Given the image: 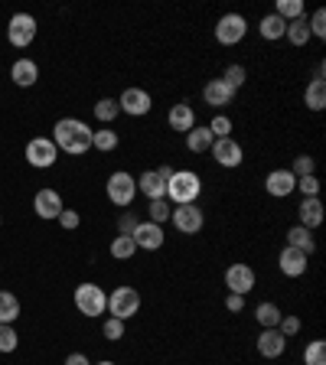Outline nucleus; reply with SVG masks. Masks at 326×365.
Masks as SVG:
<instances>
[{
	"label": "nucleus",
	"mask_w": 326,
	"mask_h": 365,
	"mask_svg": "<svg viewBox=\"0 0 326 365\" xmlns=\"http://www.w3.org/2000/svg\"><path fill=\"white\" fill-rule=\"evenodd\" d=\"M209 153H213V160L225 170L242 167V160H245V150H242V144H238L235 137H222V140H215Z\"/></svg>",
	"instance_id": "f8f14e48"
},
{
	"label": "nucleus",
	"mask_w": 326,
	"mask_h": 365,
	"mask_svg": "<svg viewBox=\"0 0 326 365\" xmlns=\"http://www.w3.org/2000/svg\"><path fill=\"white\" fill-rule=\"evenodd\" d=\"M203 196V176L196 170H176L167 180V202L170 205H190Z\"/></svg>",
	"instance_id": "f03ea898"
},
{
	"label": "nucleus",
	"mask_w": 326,
	"mask_h": 365,
	"mask_svg": "<svg viewBox=\"0 0 326 365\" xmlns=\"http://www.w3.org/2000/svg\"><path fill=\"white\" fill-rule=\"evenodd\" d=\"M304 365H326V342L313 339L304 349Z\"/></svg>",
	"instance_id": "f704fd0d"
},
{
	"label": "nucleus",
	"mask_w": 326,
	"mask_h": 365,
	"mask_svg": "<svg viewBox=\"0 0 326 365\" xmlns=\"http://www.w3.org/2000/svg\"><path fill=\"white\" fill-rule=\"evenodd\" d=\"M10 78H14L16 88H33L39 78V66L33 59H16L14 66H10Z\"/></svg>",
	"instance_id": "4be33fe9"
},
{
	"label": "nucleus",
	"mask_w": 326,
	"mask_h": 365,
	"mask_svg": "<svg viewBox=\"0 0 326 365\" xmlns=\"http://www.w3.org/2000/svg\"><path fill=\"white\" fill-rule=\"evenodd\" d=\"M290 173L300 180V176H313L317 173V160L310 157V153H300V157H294V163H290Z\"/></svg>",
	"instance_id": "72a5a7b5"
},
{
	"label": "nucleus",
	"mask_w": 326,
	"mask_h": 365,
	"mask_svg": "<svg viewBox=\"0 0 326 365\" xmlns=\"http://www.w3.org/2000/svg\"><path fill=\"white\" fill-rule=\"evenodd\" d=\"M186 137V150L190 153H209L215 144V137L213 130H209V124H196V128L190 130V134H183Z\"/></svg>",
	"instance_id": "5701e85b"
},
{
	"label": "nucleus",
	"mask_w": 326,
	"mask_h": 365,
	"mask_svg": "<svg viewBox=\"0 0 326 365\" xmlns=\"http://www.w3.org/2000/svg\"><path fill=\"white\" fill-rule=\"evenodd\" d=\"M304 105L310 111H323L326 108V82H310L304 88Z\"/></svg>",
	"instance_id": "c756f323"
},
{
	"label": "nucleus",
	"mask_w": 326,
	"mask_h": 365,
	"mask_svg": "<svg viewBox=\"0 0 326 365\" xmlns=\"http://www.w3.org/2000/svg\"><path fill=\"white\" fill-rule=\"evenodd\" d=\"M323 202H320V196H307L304 202L297 205V225H304V228H320L323 225Z\"/></svg>",
	"instance_id": "412c9836"
},
{
	"label": "nucleus",
	"mask_w": 326,
	"mask_h": 365,
	"mask_svg": "<svg viewBox=\"0 0 326 365\" xmlns=\"http://www.w3.org/2000/svg\"><path fill=\"white\" fill-rule=\"evenodd\" d=\"M307 264H310V258H307L304 251L290 248V245H284L281 255H277V267H281L284 277H304V274H307Z\"/></svg>",
	"instance_id": "2eb2a0df"
},
{
	"label": "nucleus",
	"mask_w": 326,
	"mask_h": 365,
	"mask_svg": "<svg viewBox=\"0 0 326 365\" xmlns=\"http://www.w3.org/2000/svg\"><path fill=\"white\" fill-rule=\"evenodd\" d=\"M274 14L281 16L284 23L300 20V16H304V0H277V7H274Z\"/></svg>",
	"instance_id": "7c9ffc66"
},
{
	"label": "nucleus",
	"mask_w": 326,
	"mask_h": 365,
	"mask_svg": "<svg viewBox=\"0 0 326 365\" xmlns=\"http://www.w3.org/2000/svg\"><path fill=\"white\" fill-rule=\"evenodd\" d=\"M170 212H173V205H170L167 199H153V202H151V222H153V225L170 222Z\"/></svg>",
	"instance_id": "ea45409f"
},
{
	"label": "nucleus",
	"mask_w": 326,
	"mask_h": 365,
	"mask_svg": "<svg viewBox=\"0 0 326 365\" xmlns=\"http://www.w3.org/2000/svg\"><path fill=\"white\" fill-rule=\"evenodd\" d=\"M91 365H114V362H108V359H105V362H91Z\"/></svg>",
	"instance_id": "8fccbe9b"
},
{
	"label": "nucleus",
	"mask_w": 326,
	"mask_h": 365,
	"mask_svg": "<svg viewBox=\"0 0 326 365\" xmlns=\"http://www.w3.org/2000/svg\"><path fill=\"white\" fill-rule=\"evenodd\" d=\"M294 186H297V176L290 173V170H271L268 173V180H265V190H268V196H274V199H287L290 192H294Z\"/></svg>",
	"instance_id": "a211bd4d"
},
{
	"label": "nucleus",
	"mask_w": 326,
	"mask_h": 365,
	"mask_svg": "<svg viewBox=\"0 0 326 365\" xmlns=\"http://www.w3.org/2000/svg\"><path fill=\"white\" fill-rule=\"evenodd\" d=\"M16 319H20V297L10 294V290H0V323L14 327Z\"/></svg>",
	"instance_id": "bb28decb"
},
{
	"label": "nucleus",
	"mask_w": 326,
	"mask_h": 365,
	"mask_svg": "<svg viewBox=\"0 0 326 365\" xmlns=\"http://www.w3.org/2000/svg\"><path fill=\"white\" fill-rule=\"evenodd\" d=\"M255 349L261 359H281L287 352V336L281 329H261L258 339H255Z\"/></svg>",
	"instance_id": "4468645a"
},
{
	"label": "nucleus",
	"mask_w": 326,
	"mask_h": 365,
	"mask_svg": "<svg viewBox=\"0 0 326 365\" xmlns=\"http://www.w3.org/2000/svg\"><path fill=\"white\" fill-rule=\"evenodd\" d=\"M16 346H20V336H16V329L10 327V323H0V352L7 356V352H14Z\"/></svg>",
	"instance_id": "c9c22d12"
},
{
	"label": "nucleus",
	"mask_w": 326,
	"mask_h": 365,
	"mask_svg": "<svg viewBox=\"0 0 326 365\" xmlns=\"http://www.w3.org/2000/svg\"><path fill=\"white\" fill-rule=\"evenodd\" d=\"M121 144V140H118V130H95V137H91V147H95V150H101V153H111L114 147Z\"/></svg>",
	"instance_id": "473e14b6"
},
{
	"label": "nucleus",
	"mask_w": 326,
	"mask_h": 365,
	"mask_svg": "<svg viewBox=\"0 0 326 365\" xmlns=\"http://www.w3.org/2000/svg\"><path fill=\"white\" fill-rule=\"evenodd\" d=\"M294 192H300V196H320V180H317V173L313 176H300L297 180V186H294Z\"/></svg>",
	"instance_id": "a19ab883"
},
{
	"label": "nucleus",
	"mask_w": 326,
	"mask_h": 365,
	"mask_svg": "<svg viewBox=\"0 0 326 365\" xmlns=\"http://www.w3.org/2000/svg\"><path fill=\"white\" fill-rule=\"evenodd\" d=\"M118 108H121L124 114H131V118H144V114H151L153 98H151V91L131 85V88H124L121 95H118Z\"/></svg>",
	"instance_id": "9b49d317"
},
{
	"label": "nucleus",
	"mask_w": 326,
	"mask_h": 365,
	"mask_svg": "<svg viewBox=\"0 0 326 365\" xmlns=\"http://www.w3.org/2000/svg\"><path fill=\"white\" fill-rule=\"evenodd\" d=\"M203 101L209 108H215V111H222L225 105L235 101V88H228L222 78H209V82L203 85Z\"/></svg>",
	"instance_id": "dca6fc26"
},
{
	"label": "nucleus",
	"mask_w": 326,
	"mask_h": 365,
	"mask_svg": "<svg viewBox=\"0 0 326 365\" xmlns=\"http://www.w3.org/2000/svg\"><path fill=\"white\" fill-rule=\"evenodd\" d=\"M137 313H141V294H137L134 287H114L111 294H108V317L128 323Z\"/></svg>",
	"instance_id": "39448f33"
},
{
	"label": "nucleus",
	"mask_w": 326,
	"mask_h": 365,
	"mask_svg": "<svg viewBox=\"0 0 326 365\" xmlns=\"http://www.w3.org/2000/svg\"><path fill=\"white\" fill-rule=\"evenodd\" d=\"M225 287H228V294H238V297L251 294V290H255V267L245 264V261L228 264L225 267Z\"/></svg>",
	"instance_id": "9d476101"
},
{
	"label": "nucleus",
	"mask_w": 326,
	"mask_h": 365,
	"mask_svg": "<svg viewBox=\"0 0 326 365\" xmlns=\"http://www.w3.org/2000/svg\"><path fill=\"white\" fill-rule=\"evenodd\" d=\"M284 39H287L290 46H307L310 43V26H307V16H300V20H290L287 30H284Z\"/></svg>",
	"instance_id": "cd10ccee"
},
{
	"label": "nucleus",
	"mask_w": 326,
	"mask_h": 365,
	"mask_svg": "<svg viewBox=\"0 0 326 365\" xmlns=\"http://www.w3.org/2000/svg\"><path fill=\"white\" fill-rule=\"evenodd\" d=\"M101 336H105L108 342H121L124 339V323L114 317H105V323H101Z\"/></svg>",
	"instance_id": "4c0bfd02"
},
{
	"label": "nucleus",
	"mask_w": 326,
	"mask_h": 365,
	"mask_svg": "<svg viewBox=\"0 0 326 365\" xmlns=\"http://www.w3.org/2000/svg\"><path fill=\"white\" fill-rule=\"evenodd\" d=\"M245 78H248V72H245V66H238V62H232V66L225 68V76H222V82L228 85V88H242L245 85Z\"/></svg>",
	"instance_id": "e433bc0d"
},
{
	"label": "nucleus",
	"mask_w": 326,
	"mask_h": 365,
	"mask_svg": "<svg viewBox=\"0 0 326 365\" xmlns=\"http://www.w3.org/2000/svg\"><path fill=\"white\" fill-rule=\"evenodd\" d=\"M310 36H317V39H323L326 36V10L320 7V10H313V16H310Z\"/></svg>",
	"instance_id": "79ce46f5"
},
{
	"label": "nucleus",
	"mask_w": 326,
	"mask_h": 365,
	"mask_svg": "<svg viewBox=\"0 0 326 365\" xmlns=\"http://www.w3.org/2000/svg\"><path fill=\"white\" fill-rule=\"evenodd\" d=\"M209 130H213L215 140H222V137H232V118L219 111V114L213 118V121H209Z\"/></svg>",
	"instance_id": "58836bf2"
},
{
	"label": "nucleus",
	"mask_w": 326,
	"mask_h": 365,
	"mask_svg": "<svg viewBox=\"0 0 326 365\" xmlns=\"http://www.w3.org/2000/svg\"><path fill=\"white\" fill-rule=\"evenodd\" d=\"M225 310H228V313H242V310H245V297L225 294Z\"/></svg>",
	"instance_id": "49530a36"
},
{
	"label": "nucleus",
	"mask_w": 326,
	"mask_h": 365,
	"mask_svg": "<svg viewBox=\"0 0 326 365\" xmlns=\"http://www.w3.org/2000/svg\"><path fill=\"white\" fill-rule=\"evenodd\" d=\"M287 245H290V248H297V251H304L307 258H310L313 251H317V242H313V232H310V228H304V225L287 228Z\"/></svg>",
	"instance_id": "b1692460"
},
{
	"label": "nucleus",
	"mask_w": 326,
	"mask_h": 365,
	"mask_svg": "<svg viewBox=\"0 0 326 365\" xmlns=\"http://www.w3.org/2000/svg\"><path fill=\"white\" fill-rule=\"evenodd\" d=\"M137 222H141V219H137L131 209H124V212L118 215V235H131V232L137 228Z\"/></svg>",
	"instance_id": "c03bdc74"
},
{
	"label": "nucleus",
	"mask_w": 326,
	"mask_h": 365,
	"mask_svg": "<svg viewBox=\"0 0 326 365\" xmlns=\"http://www.w3.org/2000/svg\"><path fill=\"white\" fill-rule=\"evenodd\" d=\"M284 30H287V23H284L277 14L261 16V23H258L261 39H268V43H277V39H284Z\"/></svg>",
	"instance_id": "393cba45"
},
{
	"label": "nucleus",
	"mask_w": 326,
	"mask_h": 365,
	"mask_svg": "<svg viewBox=\"0 0 326 365\" xmlns=\"http://www.w3.org/2000/svg\"><path fill=\"white\" fill-rule=\"evenodd\" d=\"M105 192H108V199H111V205L128 209V205L137 199V180L128 173V170H114L105 182Z\"/></svg>",
	"instance_id": "20e7f679"
},
{
	"label": "nucleus",
	"mask_w": 326,
	"mask_h": 365,
	"mask_svg": "<svg viewBox=\"0 0 326 365\" xmlns=\"http://www.w3.org/2000/svg\"><path fill=\"white\" fill-rule=\"evenodd\" d=\"M170 222L176 225L180 235H199L205 225V212L199 202H190V205H173V212H170Z\"/></svg>",
	"instance_id": "423d86ee"
},
{
	"label": "nucleus",
	"mask_w": 326,
	"mask_h": 365,
	"mask_svg": "<svg viewBox=\"0 0 326 365\" xmlns=\"http://www.w3.org/2000/svg\"><path fill=\"white\" fill-rule=\"evenodd\" d=\"M66 365H91V359L85 352H68L66 356Z\"/></svg>",
	"instance_id": "de8ad7c7"
},
{
	"label": "nucleus",
	"mask_w": 326,
	"mask_h": 365,
	"mask_svg": "<svg viewBox=\"0 0 326 365\" xmlns=\"http://www.w3.org/2000/svg\"><path fill=\"white\" fill-rule=\"evenodd\" d=\"M245 36H248V20L242 14H222L215 20V39H219V46H238Z\"/></svg>",
	"instance_id": "1a4fd4ad"
},
{
	"label": "nucleus",
	"mask_w": 326,
	"mask_h": 365,
	"mask_svg": "<svg viewBox=\"0 0 326 365\" xmlns=\"http://www.w3.org/2000/svg\"><path fill=\"white\" fill-rule=\"evenodd\" d=\"M23 157H26L30 167L49 170V167H56V160H59V147L53 144V137H33L30 144H26V150H23Z\"/></svg>",
	"instance_id": "0eeeda50"
},
{
	"label": "nucleus",
	"mask_w": 326,
	"mask_h": 365,
	"mask_svg": "<svg viewBox=\"0 0 326 365\" xmlns=\"http://www.w3.org/2000/svg\"><path fill=\"white\" fill-rule=\"evenodd\" d=\"M36 16L33 14H14L7 23V43L14 46V49H26V46L36 39Z\"/></svg>",
	"instance_id": "6e6552de"
},
{
	"label": "nucleus",
	"mask_w": 326,
	"mask_h": 365,
	"mask_svg": "<svg viewBox=\"0 0 326 365\" xmlns=\"http://www.w3.org/2000/svg\"><path fill=\"white\" fill-rule=\"evenodd\" d=\"M62 209H66V205H62V196L56 190H39L36 196H33V212H36L39 219H46V222L59 219Z\"/></svg>",
	"instance_id": "f3484780"
},
{
	"label": "nucleus",
	"mask_w": 326,
	"mask_h": 365,
	"mask_svg": "<svg viewBox=\"0 0 326 365\" xmlns=\"http://www.w3.org/2000/svg\"><path fill=\"white\" fill-rule=\"evenodd\" d=\"M108 251H111L114 261H131L134 258V251H137V245H134L131 235H114V242L108 245Z\"/></svg>",
	"instance_id": "c85d7f7f"
},
{
	"label": "nucleus",
	"mask_w": 326,
	"mask_h": 365,
	"mask_svg": "<svg viewBox=\"0 0 326 365\" xmlns=\"http://www.w3.org/2000/svg\"><path fill=\"white\" fill-rule=\"evenodd\" d=\"M72 304H76V310L82 313V317L95 319V317H101V313H108V294L98 287V284L85 281L72 290Z\"/></svg>",
	"instance_id": "7ed1b4c3"
},
{
	"label": "nucleus",
	"mask_w": 326,
	"mask_h": 365,
	"mask_svg": "<svg viewBox=\"0 0 326 365\" xmlns=\"http://www.w3.org/2000/svg\"><path fill=\"white\" fill-rule=\"evenodd\" d=\"M118 114H121L118 98H98V101H95V118H98L101 124H111Z\"/></svg>",
	"instance_id": "2f4dec72"
},
{
	"label": "nucleus",
	"mask_w": 326,
	"mask_h": 365,
	"mask_svg": "<svg viewBox=\"0 0 326 365\" xmlns=\"http://www.w3.org/2000/svg\"><path fill=\"white\" fill-rule=\"evenodd\" d=\"M281 307L271 304V300H261L258 307H255V319H258L265 329H277V323H281Z\"/></svg>",
	"instance_id": "a878e982"
},
{
	"label": "nucleus",
	"mask_w": 326,
	"mask_h": 365,
	"mask_svg": "<svg viewBox=\"0 0 326 365\" xmlns=\"http://www.w3.org/2000/svg\"><path fill=\"white\" fill-rule=\"evenodd\" d=\"M91 137H95V130L88 128L85 121H78V118H59L53 128V144L59 147L62 153H68V157H82V153L91 150Z\"/></svg>",
	"instance_id": "f257e3e1"
},
{
	"label": "nucleus",
	"mask_w": 326,
	"mask_h": 365,
	"mask_svg": "<svg viewBox=\"0 0 326 365\" xmlns=\"http://www.w3.org/2000/svg\"><path fill=\"white\" fill-rule=\"evenodd\" d=\"M131 238H134L137 251H160V248H163V242H167V235H163V225H153L151 219H147V222H137V228L131 232Z\"/></svg>",
	"instance_id": "ddd939ff"
},
{
	"label": "nucleus",
	"mask_w": 326,
	"mask_h": 365,
	"mask_svg": "<svg viewBox=\"0 0 326 365\" xmlns=\"http://www.w3.org/2000/svg\"><path fill=\"white\" fill-rule=\"evenodd\" d=\"M167 124H170V130H176V134H190V130L196 128V111H193L190 101H180V105L170 108Z\"/></svg>",
	"instance_id": "6ab92c4d"
},
{
	"label": "nucleus",
	"mask_w": 326,
	"mask_h": 365,
	"mask_svg": "<svg viewBox=\"0 0 326 365\" xmlns=\"http://www.w3.org/2000/svg\"><path fill=\"white\" fill-rule=\"evenodd\" d=\"M134 180H137V192L147 196V202H153V199H167V180H160L157 170H144V173L134 176Z\"/></svg>",
	"instance_id": "aec40b11"
},
{
	"label": "nucleus",
	"mask_w": 326,
	"mask_h": 365,
	"mask_svg": "<svg viewBox=\"0 0 326 365\" xmlns=\"http://www.w3.org/2000/svg\"><path fill=\"white\" fill-rule=\"evenodd\" d=\"M157 173H160V180H170V176L176 173L173 167H167V163H163V167H157Z\"/></svg>",
	"instance_id": "09e8293b"
},
{
	"label": "nucleus",
	"mask_w": 326,
	"mask_h": 365,
	"mask_svg": "<svg viewBox=\"0 0 326 365\" xmlns=\"http://www.w3.org/2000/svg\"><path fill=\"white\" fill-rule=\"evenodd\" d=\"M56 222H59V225L66 228V232H76V228L82 225V215H78L76 209H62V212H59V219H56Z\"/></svg>",
	"instance_id": "37998d69"
},
{
	"label": "nucleus",
	"mask_w": 326,
	"mask_h": 365,
	"mask_svg": "<svg viewBox=\"0 0 326 365\" xmlns=\"http://www.w3.org/2000/svg\"><path fill=\"white\" fill-rule=\"evenodd\" d=\"M277 329H281V333L290 339V336H297V333H300V319H297V317H287V313H284V317H281V323H277Z\"/></svg>",
	"instance_id": "a18cd8bd"
}]
</instances>
